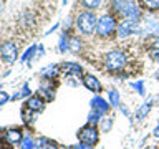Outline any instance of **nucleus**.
<instances>
[{"instance_id":"nucleus-1","label":"nucleus","mask_w":159,"mask_h":149,"mask_svg":"<svg viewBox=\"0 0 159 149\" xmlns=\"http://www.w3.org/2000/svg\"><path fill=\"white\" fill-rule=\"evenodd\" d=\"M96 25H98L96 15L91 13V12H83V13L78 17V20H76L78 30H80L81 33H84V35L93 33L94 30H96Z\"/></svg>"},{"instance_id":"nucleus-2","label":"nucleus","mask_w":159,"mask_h":149,"mask_svg":"<svg viewBox=\"0 0 159 149\" xmlns=\"http://www.w3.org/2000/svg\"><path fill=\"white\" fill-rule=\"evenodd\" d=\"M106 68L109 71H118V70H123L126 66V55L119 50H114V52L106 55Z\"/></svg>"},{"instance_id":"nucleus-3","label":"nucleus","mask_w":159,"mask_h":149,"mask_svg":"<svg viewBox=\"0 0 159 149\" xmlns=\"http://www.w3.org/2000/svg\"><path fill=\"white\" fill-rule=\"evenodd\" d=\"M114 28H116V22H114V18L111 15H103V17H99L98 25H96V32H98L99 37H106V35H109Z\"/></svg>"},{"instance_id":"nucleus-4","label":"nucleus","mask_w":159,"mask_h":149,"mask_svg":"<svg viewBox=\"0 0 159 149\" xmlns=\"http://www.w3.org/2000/svg\"><path fill=\"white\" fill-rule=\"evenodd\" d=\"M78 138H80L81 142L93 146V144H96V141H98V131L94 129L93 124H88V126H84L83 129H80Z\"/></svg>"},{"instance_id":"nucleus-5","label":"nucleus","mask_w":159,"mask_h":149,"mask_svg":"<svg viewBox=\"0 0 159 149\" xmlns=\"http://www.w3.org/2000/svg\"><path fill=\"white\" fill-rule=\"evenodd\" d=\"M139 23L136 22V20H133V18H126L124 22L119 23V27H118V35L121 38H126L128 35H131V33H138L139 32Z\"/></svg>"},{"instance_id":"nucleus-6","label":"nucleus","mask_w":159,"mask_h":149,"mask_svg":"<svg viewBox=\"0 0 159 149\" xmlns=\"http://www.w3.org/2000/svg\"><path fill=\"white\" fill-rule=\"evenodd\" d=\"M0 55L7 63H13L17 60V45L13 42H5L0 47Z\"/></svg>"},{"instance_id":"nucleus-7","label":"nucleus","mask_w":159,"mask_h":149,"mask_svg":"<svg viewBox=\"0 0 159 149\" xmlns=\"http://www.w3.org/2000/svg\"><path fill=\"white\" fill-rule=\"evenodd\" d=\"M83 83H84V86H86L89 91H93V93H99V91H101V83H99L98 78L93 76V74H84Z\"/></svg>"},{"instance_id":"nucleus-8","label":"nucleus","mask_w":159,"mask_h":149,"mask_svg":"<svg viewBox=\"0 0 159 149\" xmlns=\"http://www.w3.org/2000/svg\"><path fill=\"white\" fill-rule=\"evenodd\" d=\"M121 13L123 15H126L128 18H133V20H136L139 17V8L136 7V3H133V2H124L123 5V10H121Z\"/></svg>"},{"instance_id":"nucleus-9","label":"nucleus","mask_w":159,"mask_h":149,"mask_svg":"<svg viewBox=\"0 0 159 149\" xmlns=\"http://www.w3.org/2000/svg\"><path fill=\"white\" fill-rule=\"evenodd\" d=\"M91 108H93V111H96V113H99V114H104V113H108L109 104L104 101L103 98L94 96V98L91 99Z\"/></svg>"},{"instance_id":"nucleus-10","label":"nucleus","mask_w":159,"mask_h":149,"mask_svg":"<svg viewBox=\"0 0 159 149\" xmlns=\"http://www.w3.org/2000/svg\"><path fill=\"white\" fill-rule=\"evenodd\" d=\"M5 139H7L8 144H12V146H17V144L22 142V133L18 131V129H8L7 133H5Z\"/></svg>"},{"instance_id":"nucleus-11","label":"nucleus","mask_w":159,"mask_h":149,"mask_svg":"<svg viewBox=\"0 0 159 149\" xmlns=\"http://www.w3.org/2000/svg\"><path fill=\"white\" fill-rule=\"evenodd\" d=\"M25 106H28V109H32V111H42L43 109V99L40 98V94L38 96H32Z\"/></svg>"},{"instance_id":"nucleus-12","label":"nucleus","mask_w":159,"mask_h":149,"mask_svg":"<svg viewBox=\"0 0 159 149\" xmlns=\"http://www.w3.org/2000/svg\"><path fill=\"white\" fill-rule=\"evenodd\" d=\"M40 74H42L43 78L53 79V78L58 74V66H57V65H48L47 68H43L42 71H40Z\"/></svg>"},{"instance_id":"nucleus-13","label":"nucleus","mask_w":159,"mask_h":149,"mask_svg":"<svg viewBox=\"0 0 159 149\" xmlns=\"http://www.w3.org/2000/svg\"><path fill=\"white\" fill-rule=\"evenodd\" d=\"M63 70H65V73H68V74H80L81 73V66H80L78 63H65L63 65Z\"/></svg>"},{"instance_id":"nucleus-14","label":"nucleus","mask_w":159,"mask_h":149,"mask_svg":"<svg viewBox=\"0 0 159 149\" xmlns=\"http://www.w3.org/2000/svg\"><path fill=\"white\" fill-rule=\"evenodd\" d=\"M30 93H32V91H30L28 84H23V88L20 89V91H18L17 94H13V96H12V99H13V101H17V99H22V98H25V96H28Z\"/></svg>"},{"instance_id":"nucleus-15","label":"nucleus","mask_w":159,"mask_h":149,"mask_svg":"<svg viewBox=\"0 0 159 149\" xmlns=\"http://www.w3.org/2000/svg\"><path fill=\"white\" fill-rule=\"evenodd\" d=\"M22 149H37V144L33 142V139H32V136H27V138H23L22 139Z\"/></svg>"},{"instance_id":"nucleus-16","label":"nucleus","mask_w":159,"mask_h":149,"mask_svg":"<svg viewBox=\"0 0 159 149\" xmlns=\"http://www.w3.org/2000/svg\"><path fill=\"white\" fill-rule=\"evenodd\" d=\"M151 106H152V103H151V101H149V103H146V104H143V106H141V109H139V111H138V114H136V118H138V119H143V118L146 116V114H148L149 111H151Z\"/></svg>"},{"instance_id":"nucleus-17","label":"nucleus","mask_w":159,"mask_h":149,"mask_svg":"<svg viewBox=\"0 0 159 149\" xmlns=\"http://www.w3.org/2000/svg\"><path fill=\"white\" fill-rule=\"evenodd\" d=\"M80 48H81V43H80L78 38H71V40H70V45H68V50H70V52L78 53Z\"/></svg>"},{"instance_id":"nucleus-18","label":"nucleus","mask_w":159,"mask_h":149,"mask_svg":"<svg viewBox=\"0 0 159 149\" xmlns=\"http://www.w3.org/2000/svg\"><path fill=\"white\" fill-rule=\"evenodd\" d=\"M37 149H57V146L53 142H50L48 139H40L37 144Z\"/></svg>"},{"instance_id":"nucleus-19","label":"nucleus","mask_w":159,"mask_h":149,"mask_svg":"<svg viewBox=\"0 0 159 149\" xmlns=\"http://www.w3.org/2000/svg\"><path fill=\"white\" fill-rule=\"evenodd\" d=\"M109 101H111V104L113 106H116V108H119V93L116 91V89H111L109 91Z\"/></svg>"},{"instance_id":"nucleus-20","label":"nucleus","mask_w":159,"mask_h":149,"mask_svg":"<svg viewBox=\"0 0 159 149\" xmlns=\"http://www.w3.org/2000/svg\"><path fill=\"white\" fill-rule=\"evenodd\" d=\"M143 3L149 10H159V0H143Z\"/></svg>"},{"instance_id":"nucleus-21","label":"nucleus","mask_w":159,"mask_h":149,"mask_svg":"<svg viewBox=\"0 0 159 149\" xmlns=\"http://www.w3.org/2000/svg\"><path fill=\"white\" fill-rule=\"evenodd\" d=\"M38 93L42 94L47 101H52V99H53V91H52V89H48V88H40Z\"/></svg>"},{"instance_id":"nucleus-22","label":"nucleus","mask_w":159,"mask_h":149,"mask_svg":"<svg viewBox=\"0 0 159 149\" xmlns=\"http://www.w3.org/2000/svg\"><path fill=\"white\" fill-rule=\"evenodd\" d=\"M37 50H38V47H35V45H33V47H30V48L27 50V52L23 53V56H22V61H27V60H30V58H32L33 55H35V52H37Z\"/></svg>"},{"instance_id":"nucleus-23","label":"nucleus","mask_w":159,"mask_h":149,"mask_svg":"<svg viewBox=\"0 0 159 149\" xmlns=\"http://www.w3.org/2000/svg\"><path fill=\"white\" fill-rule=\"evenodd\" d=\"M81 2L86 8H96V7H99L101 0H81Z\"/></svg>"},{"instance_id":"nucleus-24","label":"nucleus","mask_w":159,"mask_h":149,"mask_svg":"<svg viewBox=\"0 0 159 149\" xmlns=\"http://www.w3.org/2000/svg\"><path fill=\"white\" fill-rule=\"evenodd\" d=\"M101 116H103V114H99V113H96V111H93V113L88 116V123L94 126V124H96V123L99 121V118H101Z\"/></svg>"},{"instance_id":"nucleus-25","label":"nucleus","mask_w":159,"mask_h":149,"mask_svg":"<svg viewBox=\"0 0 159 149\" xmlns=\"http://www.w3.org/2000/svg\"><path fill=\"white\" fill-rule=\"evenodd\" d=\"M129 86L133 89H136L139 94H144V86H143V81H136V83H129Z\"/></svg>"},{"instance_id":"nucleus-26","label":"nucleus","mask_w":159,"mask_h":149,"mask_svg":"<svg viewBox=\"0 0 159 149\" xmlns=\"http://www.w3.org/2000/svg\"><path fill=\"white\" fill-rule=\"evenodd\" d=\"M66 35H61V38H60V52H66V48H68V42H66Z\"/></svg>"},{"instance_id":"nucleus-27","label":"nucleus","mask_w":159,"mask_h":149,"mask_svg":"<svg viewBox=\"0 0 159 149\" xmlns=\"http://www.w3.org/2000/svg\"><path fill=\"white\" fill-rule=\"evenodd\" d=\"M151 56L156 60V61H159V42L154 43V47H152V50H151Z\"/></svg>"},{"instance_id":"nucleus-28","label":"nucleus","mask_w":159,"mask_h":149,"mask_svg":"<svg viewBox=\"0 0 159 149\" xmlns=\"http://www.w3.org/2000/svg\"><path fill=\"white\" fill-rule=\"evenodd\" d=\"M8 99H10V96H8L7 93H5V91H0V106H3V104L7 103Z\"/></svg>"},{"instance_id":"nucleus-29","label":"nucleus","mask_w":159,"mask_h":149,"mask_svg":"<svg viewBox=\"0 0 159 149\" xmlns=\"http://www.w3.org/2000/svg\"><path fill=\"white\" fill-rule=\"evenodd\" d=\"M111 124H113L111 119H108V121H103V124H101L103 131H109V129H111Z\"/></svg>"},{"instance_id":"nucleus-30","label":"nucleus","mask_w":159,"mask_h":149,"mask_svg":"<svg viewBox=\"0 0 159 149\" xmlns=\"http://www.w3.org/2000/svg\"><path fill=\"white\" fill-rule=\"evenodd\" d=\"M73 149H91V146L89 144H78V146H73Z\"/></svg>"},{"instance_id":"nucleus-31","label":"nucleus","mask_w":159,"mask_h":149,"mask_svg":"<svg viewBox=\"0 0 159 149\" xmlns=\"http://www.w3.org/2000/svg\"><path fill=\"white\" fill-rule=\"evenodd\" d=\"M154 136H156V138H159V124L156 126V129H154Z\"/></svg>"}]
</instances>
